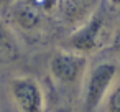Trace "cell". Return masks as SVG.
<instances>
[{
    "instance_id": "1",
    "label": "cell",
    "mask_w": 120,
    "mask_h": 112,
    "mask_svg": "<svg viewBox=\"0 0 120 112\" xmlns=\"http://www.w3.org/2000/svg\"><path fill=\"white\" fill-rule=\"evenodd\" d=\"M100 0H13L0 15L28 53L48 51L77 28Z\"/></svg>"
},
{
    "instance_id": "2",
    "label": "cell",
    "mask_w": 120,
    "mask_h": 112,
    "mask_svg": "<svg viewBox=\"0 0 120 112\" xmlns=\"http://www.w3.org/2000/svg\"><path fill=\"white\" fill-rule=\"evenodd\" d=\"M118 17H120L118 13L112 12L100 0L95 10L77 28H74L59 43V46L84 54L87 58H94L102 50L107 48Z\"/></svg>"
},
{
    "instance_id": "3",
    "label": "cell",
    "mask_w": 120,
    "mask_h": 112,
    "mask_svg": "<svg viewBox=\"0 0 120 112\" xmlns=\"http://www.w3.org/2000/svg\"><path fill=\"white\" fill-rule=\"evenodd\" d=\"M41 53L45 56L46 66L45 77L58 91L79 97L81 84L89 68V58L61 46H54Z\"/></svg>"
},
{
    "instance_id": "4",
    "label": "cell",
    "mask_w": 120,
    "mask_h": 112,
    "mask_svg": "<svg viewBox=\"0 0 120 112\" xmlns=\"http://www.w3.org/2000/svg\"><path fill=\"white\" fill-rule=\"evenodd\" d=\"M92 59L94 63H89L87 73L81 84L79 112H97L120 71V64L113 61L99 58Z\"/></svg>"
},
{
    "instance_id": "5",
    "label": "cell",
    "mask_w": 120,
    "mask_h": 112,
    "mask_svg": "<svg viewBox=\"0 0 120 112\" xmlns=\"http://www.w3.org/2000/svg\"><path fill=\"white\" fill-rule=\"evenodd\" d=\"M4 87L13 112H46V91L35 74H12L4 79Z\"/></svg>"
},
{
    "instance_id": "6",
    "label": "cell",
    "mask_w": 120,
    "mask_h": 112,
    "mask_svg": "<svg viewBox=\"0 0 120 112\" xmlns=\"http://www.w3.org/2000/svg\"><path fill=\"white\" fill-rule=\"evenodd\" d=\"M25 53L26 50L23 48L17 33L8 25V22L0 15V69H7L20 63Z\"/></svg>"
},
{
    "instance_id": "7",
    "label": "cell",
    "mask_w": 120,
    "mask_h": 112,
    "mask_svg": "<svg viewBox=\"0 0 120 112\" xmlns=\"http://www.w3.org/2000/svg\"><path fill=\"white\" fill-rule=\"evenodd\" d=\"M43 86L46 91V112H79L76 107L77 96L58 91L46 77L43 79Z\"/></svg>"
},
{
    "instance_id": "8",
    "label": "cell",
    "mask_w": 120,
    "mask_h": 112,
    "mask_svg": "<svg viewBox=\"0 0 120 112\" xmlns=\"http://www.w3.org/2000/svg\"><path fill=\"white\" fill-rule=\"evenodd\" d=\"M94 58H99V59H109V61H113L117 64H120V17L117 20V25L113 28V33H112V38L107 45L105 50H102L97 56Z\"/></svg>"
},
{
    "instance_id": "9",
    "label": "cell",
    "mask_w": 120,
    "mask_h": 112,
    "mask_svg": "<svg viewBox=\"0 0 120 112\" xmlns=\"http://www.w3.org/2000/svg\"><path fill=\"white\" fill-rule=\"evenodd\" d=\"M97 112H120V71Z\"/></svg>"
},
{
    "instance_id": "10",
    "label": "cell",
    "mask_w": 120,
    "mask_h": 112,
    "mask_svg": "<svg viewBox=\"0 0 120 112\" xmlns=\"http://www.w3.org/2000/svg\"><path fill=\"white\" fill-rule=\"evenodd\" d=\"M102 2H104L112 12H115V13L120 15V0H102Z\"/></svg>"
}]
</instances>
